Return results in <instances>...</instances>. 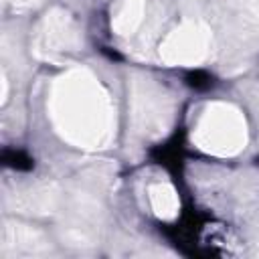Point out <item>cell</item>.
Returning a JSON list of instances; mask_svg holds the SVG:
<instances>
[{"label": "cell", "instance_id": "52a82bcc", "mask_svg": "<svg viewBox=\"0 0 259 259\" xmlns=\"http://www.w3.org/2000/svg\"><path fill=\"white\" fill-rule=\"evenodd\" d=\"M49 249V243L40 231L26 225L6 223L2 229V253L8 257L16 255H40Z\"/></svg>", "mask_w": 259, "mask_h": 259}, {"label": "cell", "instance_id": "7a4b0ae2", "mask_svg": "<svg viewBox=\"0 0 259 259\" xmlns=\"http://www.w3.org/2000/svg\"><path fill=\"white\" fill-rule=\"evenodd\" d=\"M192 140L206 154L221 158L235 156L247 146L245 115L231 103L214 101L200 115Z\"/></svg>", "mask_w": 259, "mask_h": 259}, {"label": "cell", "instance_id": "7c38bea8", "mask_svg": "<svg viewBox=\"0 0 259 259\" xmlns=\"http://www.w3.org/2000/svg\"><path fill=\"white\" fill-rule=\"evenodd\" d=\"M245 2V6H247V10L255 16V20L259 22V0H243Z\"/></svg>", "mask_w": 259, "mask_h": 259}, {"label": "cell", "instance_id": "6da1fadb", "mask_svg": "<svg viewBox=\"0 0 259 259\" xmlns=\"http://www.w3.org/2000/svg\"><path fill=\"white\" fill-rule=\"evenodd\" d=\"M49 115L57 134L75 148L101 150L115 138V107L87 69H71L51 87Z\"/></svg>", "mask_w": 259, "mask_h": 259}, {"label": "cell", "instance_id": "9c48e42d", "mask_svg": "<svg viewBox=\"0 0 259 259\" xmlns=\"http://www.w3.org/2000/svg\"><path fill=\"white\" fill-rule=\"evenodd\" d=\"M146 12V0H119L113 16H111V28L119 36H130L134 34Z\"/></svg>", "mask_w": 259, "mask_h": 259}, {"label": "cell", "instance_id": "3957f363", "mask_svg": "<svg viewBox=\"0 0 259 259\" xmlns=\"http://www.w3.org/2000/svg\"><path fill=\"white\" fill-rule=\"evenodd\" d=\"M61 237L73 247H91L99 239L101 229V202L89 188H73L69 196L61 198Z\"/></svg>", "mask_w": 259, "mask_h": 259}, {"label": "cell", "instance_id": "30bf717a", "mask_svg": "<svg viewBox=\"0 0 259 259\" xmlns=\"http://www.w3.org/2000/svg\"><path fill=\"white\" fill-rule=\"evenodd\" d=\"M150 204H152V210L156 212V217L164 219V221H172L180 210L178 194H176L174 186H170L168 182H158V184L150 186Z\"/></svg>", "mask_w": 259, "mask_h": 259}, {"label": "cell", "instance_id": "8fae6325", "mask_svg": "<svg viewBox=\"0 0 259 259\" xmlns=\"http://www.w3.org/2000/svg\"><path fill=\"white\" fill-rule=\"evenodd\" d=\"M40 0H6V4H10L14 8H28V6H34Z\"/></svg>", "mask_w": 259, "mask_h": 259}, {"label": "cell", "instance_id": "5b68a950", "mask_svg": "<svg viewBox=\"0 0 259 259\" xmlns=\"http://www.w3.org/2000/svg\"><path fill=\"white\" fill-rule=\"evenodd\" d=\"M81 49V32L73 16L61 8H53L36 26L32 51L38 59L63 63Z\"/></svg>", "mask_w": 259, "mask_h": 259}, {"label": "cell", "instance_id": "ba28073f", "mask_svg": "<svg viewBox=\"0 0 259 259\" xmlns=\"http://www.w3.org/2000/svg\"><path fill=\"white\" fill-rule=\"evenodd\" d=\"M61 198H63L61 188L55 182H45L16 194V208L30 214H49L59 210Z\"/></svg>", "mask_w": 259, "mask_h": 259}, {"label": "cell", "instance_id": "8992f818", "mask_svg": "<svg viewBox=\"0 0 259 259\" xmlns=\"http://www.w3.org/2000/svg\"><path fill=\"white\" fill-rule=\"evenodd\" d=\"M210 47V30L200 20H186L176 26L160 45V59L166 65L192 67L206 59Z\"/></svg>", "mask_w": 259, "mask_h": 259}, {"label": "cell", "instance_id": "277c9868", "mask_svg": "<svg viewBox=\"0 0 259 259\" xmlns=\"http://www.w3.org/2000/svg\"><path fill=\"white\" fill-rule=\"evenodd\" d=\"M132 121L134 130L146 140H156L170 127L172 99L148 77H136L132 83Z\"/></svg>", "mask_w": 259, "mask_h": 259}]
</instances>
